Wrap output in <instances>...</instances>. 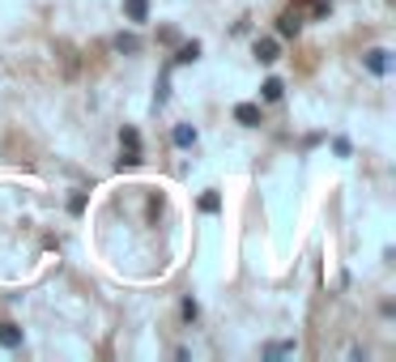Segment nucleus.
<instances>
[{
    "instance_id": "f257e3e1",
    "label": "nucleus",
    "mask_w": 396,
    "mask_h": 362,
    "mask_svg": "<svg viewBox=\"0 0 396 362\" xmlns=\"http://www.w3.org/2000/svg\"><path fill=\"white\" fill-rule=\"evenodd\" d=\"M299 26H303L299 9H286V13L277 17V39H299Z\"/></svg>"
},
{
    "instance_id": "f03ea898",
    "label": "nucleus",
    "mask_w": 396,
    "mask_h": 362,
    "mask_svg": "<svg viewBox=\"0 0 396 362\" xmlns=\"http://www.w3.org/2000/svg\"><path fill=\"white\" fill-rule=\"evenodd\" d=\"M277 56H281V43L277 39H256V60L260 64H273Z\"/></svg>"
},
{
    "instance_id": "7ed1b4c3",
    "label": "nucleus",
    "mask_w": 396,
    "mask_h": 362,
    "mask_svg": "<svg viewBox=\"0 0 396 362\" xmlns=\"http://www.w3.org/2000/svg\"><path fill=\"white\" fill-rule=\"evenodd\" d=\"M362 60H366V68L375 72V77H384V72L392 68V60H388V52H384V47H375V52H366Z\"/></svg>"
},
{
    "instance_id": "20e7f679",
    "label": "nucleus",
    "mask_w": 396,
    "mask_h": 362,
    "mask_svg": "<svg viewBox=\"0 0 396 362\" xmlns=\"http://www.w3.org/2000/svg\"><path fill=\"white\" fill-rule=\"evenodd\" d=\"M235 119H239L243 128H256V124H260V107H256V103H239V107H235Z\"/></svg>"
},
{
    "instance_id": "39448f33",
    "label": "nucleus",
    "mask_w": 396,
    "mask_h": 362,
    "mask_svg": "<svg viewBox=\"0 0 396 362\" xmlns=\"http://www.w3.org/2000/svg\"><path fill=\"white\" fill-rule=\"evenodd\" d=\"M123 13H128V21H145L150 17V0H123Z\"/></svg>"
},
{
    "instance_id": "423d86ee",
    "label": "nucleus",
    "mask_w": 396,
    "mask_h": 362,
    "mask_svg": "<svg viewBox=\"0 0 396 362\" xmlns=\"http://www.w3.org/2000/svg\"><path fill=\"white\" fill-rule=\"evenodd\" d=\"M0 345L17 350V345H21V328H17V324H0Z\"/></svg>"
},
{
    "instance_id": "0eeeda50",
    "label": "nucleus",
    "mask_w": 396,
    "mask_h": 362,
    "mask_svg": "<svg viewBox=\"0 0 396 362\" xmlns=\"http://www.w3.org/2000/svg\"><path fill=\"white\" fill-rule=\"evenodd\" d=\"M137 162H141V145H123V154H119L115 166H119V171H132Z\"/></svg>"
},
{
    "instance_id": "6e6552de",
    "label": "nucleus",
    "mask_w": 396,
    "mask_h": 362,
    "mask_svg": "<svg viewBox=\"0 0 396 362\" xmlns=\"http://www.w3.org/2000/svg\"><path fill=\"white\" fill-rule=\"evenodd\" d=\"M281 94H286V86H281L277 77H268V81L260 86V99H264V103H277V99H281Z\"/></svg>"
},
{
    "instance_id": "1a4fd4ad",
    "label": "nucleus",
    "mask_w": 396,
    "mask_h": 362,
    "mask_svg": "<svg viewBox=\"0 0 396 362\" xmlns=\"http://www.w3.org/2000/svg\"><path fill=\"white\" fill-rule=\"evenodd\" d=\"M170 141H175V145H184V150H188V145H196V128H192V124H175Z\"/></svg>"
},
{
    "instance_id": "9d476101",
    "label": "nucleus",
    "mask_w": 396,
    "mask_h": 362,
    "mask_svg": "<svg viewBox=\"0 0 396 362\" xmlns=\"http://www.w3.org/2000/svg\"><path fill=\"white\" fill-rule=\"evenodd\" d=\"M115 52H128V56L141 52V39L137 34H115Z\"/></svg>"
},
{
    "instance_id": "9b49d317",
    "label": "nucleus",
    "mask_w": 396,
    "mask_h": 362,
    "mask_svg": "<svg viewBox=\"0 0 396 362\" xmlns=\"http://www.w3.org/2000/svg\"><path fill=\"white\" fill-rule=\"evenodd\" d=\"M299 5H307L311 17H328L333 13V0H299Z\"/></svg>"
},
{
    "instance_id": "f8f14e48",
    "label": "nucleus",
    "mask_w": 396,
    "mask_h": 362,
    "mask_svg": "<svg viewBox=\"0 0 396 362\" xmlns=\"http://www.w3.org/2000/svg\"><path fill=\"white\" fill-rule=\"evenodd\" d=\"M196 56H201V43H184V47H179V56H175V64H192Z\"/></svg>"
},
{
    "instance_id": "ddd939ff",
    "label": "nucleus",
    "mask_w": 396,
    "mask_h": 362,
    "mask_svg": "<svg viewBox=\"0 0 396 362\" xmlns=\"http://www.w3.org/2000/svg\"><path fill=\"white\" fill-rule=\"evenodd\" d=\"M201 209H205V213H217V209H221V197H217V192H205V197H201Z\"/></svg>"
},
{
    "instance_id": "4468645a",
    "label": "nucleus",
    "mask_w": 396,
    "mask_h": 362,
    "mask_svg": "<svg viewBox=\"0 0 396 362\" xmlns=\"http://www.w3.org/2000/svg\"><path fill=\"white\" fill-rule=\"evenodd\" d=\"M281 354H294V341H281V345H268V358H281Z\"/></svg>"
},
{
    "instance_id": "2eb2a0df",
    "label": "nucleus",
    "mask_w": 396,
    "mask_h": 362,
    "mask_svg": "<svg viewBox=\"0 0 396 362\" xmlns=\"http://www.w3.org/2000/svg\"><path fill=\"white\" fill-rule=\"evenodd\" d=\"M119 141H123V145H141V137H137V128H123V132H119Z\"/></svg>"
},
{
    "instance_id": "dca6fc26",
    "label": "nucleus",
    "mask_w": 396,
    "mask_h": 362,
    "mask_svg": "<svg viewBox=\"0 0 396 362\" xmlns=\"http://www.w3.org/2000/svg\"><path fill=\"white\" fill-rule=\"evenodd\" d=\"M333 150H337L341 158H350V141H345V137H337V141H333Z\"/></svg>"
},
{
    "instance_id": "f3484780",
    "label": "nucleus",
    "mask_w": 396,
    "mask_h": 362,
    "mask_svg": "<svg viewBox=\"0 0 396 362\" xmlns=\"http://www.w3.org/2000/svg\"><path fill=\"white\" fill-rule=\"evenodd\" d=\"M196 316H201V307H196V303L188 299V303H184V320H196Z\"/></svg>"
}]
</instances>
